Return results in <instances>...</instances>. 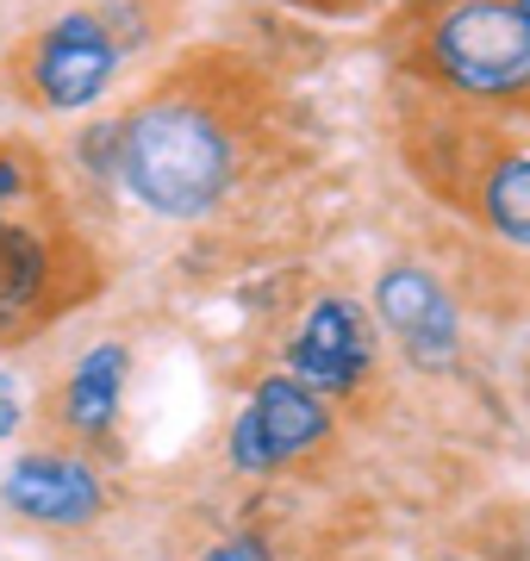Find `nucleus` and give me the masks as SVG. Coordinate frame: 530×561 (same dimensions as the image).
<instances>
[{"label":"nucleus","instance_id":"obj_2","mask_svg":"<svg viewBox=\"0 0 530 561\" xmlns=\"http://www.w3.org/2000/svg\"><path fill=\"white\" fill-rule=\"evenodd\" d=\"M430 69L481 101L530 94V25L511 0H462L430 25Z\"/></svg>","mask_w":530,"mask_h":561},{"label":"nucleus","instance_id":"obj_3","mask_svg":"<svg viewBox=\"0 0 530 561\" xmlns=\"http://www.w3.org/2000/svg\"><path fill=\"white\" fill-rule=\"evenodd\" d=\"M325 431H331V412L319 405L312 387H300L293 375H268V381L256 387L250 412L231 424V461H238L244 474H268V468H281L287 456L325 443Z\"/></svg>","mask_w":530,"mask_h":561},{"label":"nucleus","instance_id":"obj_9","mask_svg":"<svg viewBox=\"0 0 530 561\" xmlns=\"http://www.w3.org/2000/svg\"><path fill=\"white\" fill-rule=\"evenodd\" d=\"M44 294V243L20 225H0V324L32 312Z\"/></svg>","mask_w":530,"mask_h":561},{"label":"nucleus","instance_id":"obj_10","mask_svg":"<svg viewBox=\"0 0 530 561\" xmlns=\"http://www.w3.org/2000/svg\"><path fill=\"white\" fill-rule=\"evenodd\" d=\"M481 213L506 243H530V157L499 162L481 187Z\"/></svg>","mask_w":530,"mask_h":561},{"label":"nucleus","instance_id":"obj_13","mask_svg":"<svg viewBox=\"0 0 530 561\" xmlns=\"http://www.w3.org/2000/svg\"><path fill=\"white\" fill-rule=\"evenodd\" d=\"M13 194H25V169L20 157H0V201H13Z\"/></svg>","mask_w":530,"mask_h":561},{"label":"nucleus","instance_id":"obj_8","mask_svg":"<svg viewBox=\"0 0 530 561\" xmlns=\"http://www.w3.org/2000/svg\"><path fill=\"white\" fill-rule=\"evenodd\" d=\"M119 387H125V350L119 343H101L88 350L82 368L62 387V419L76 424L82 437H106L113 419H119Z\"/></svg>","mask_w":530,"mask_h":561},{"label":"nucleus","instance_id":"obj_7","mask_svg":"<svg viewBox=\"0 0 530 561\" xmlns=\"http://www.w3.org/2000/svg\"><path fill=\"white\" fill-rule=\"evenodd\" d=\"M7 505L25 512L38 524H88L101 512V481L88 461H69V456H25L13 474H7Z\"/></svg>","mask_w":530,"mask_h":561},{"label":"nucleus","instance_id":"obj_14","mask_svg":"<svg viewBox=\"0 0 530 561\" xmlns=\"http://www.w3.org/2000/svg\"><path fill=\"white\" fill-rule=\"evenodd\" d=\"M511 7H518V13H525V25H530V0H511Z\"/></svg>","mask_w":530,"mask_h":561},{"label":"nucleus","instance_id":"obj_5","mask_svg":"<svg viewBox=\"0 0 530 561\" xmlns=\"http://www.w3.org/2000/svg\"><path fill=\"white\" fill-rule=\"evenodd\" d=\"M368 356H375V337H368L362 306L344 294H325L293 337V381L312 393H349L362 381Z\"/></svg>","mask_w":530,"mask_h":561},{"label":"nucleus","instance_id":"obj_1","mask_svg":"<svg viewBox=\"0 0 530 561\" xmlns=\"http://www.w3.org/2000/svg\"><path fill=\"white\" fill-rule=\"evenodd\" d=\"M231 138L206 106L157 101L119 125V175L131 201L163 219H200L231 187Z\"/></svg>","mask_w":530,"mask_h":561},{"label":"nucleus","instance_id":"obj_11","mask_svg":"<svg viewBox=\"0 0 530 561\" xmlns=\"http://www.w3.org/2000/svg\"><path fill=\"white\" fill-rule=\"evenodd\" d=\"M200 561H275V556H268V549H263L256 537H224L219 549H206Z\"/></svg>","mask_w":530,"mask_h":561},{"label":"nucleus","instance_id":"obj_12","mask_svg":"<svg viewBox=\"0 0 530 561\" xmlns=\"http://www.w3.org/2000/svg\"><path fill=\"white\" fill-rule=\"evenodd\" d=\"M13 431H20V387L0 375V437H13Z\"/></svg>","mask_w":530,"mask_h":561},{"label":"nucleus","instance_id":"obj_4","mask_svg":"<svg viewBox=\"0 0 530 561\" xmlns=\"http://www.w3.org/2000/svg\"><path fill=\"white\" fill-rule=\"evenodd\" d=\"M119 69V44L94 13H69L32 44V88L50 106H88L106 94V81Z\"/></svg>","mask_w":530,"mask_h":561},{"label":"nucleus","instance_id":"obj_6","mask_svg":"<svg viewBox=\"0 0 530 561\" xmlns=\"http://www.w3.org/2000/svg\"><path fill=\"white\" fill-rule=\"evenodd\" d=\"M375 306H381L388 331L418 368H449L456 362V306L425 268H388L381 287H375Z\"/></svg>","mask_w":530,"mask_h":561}]
</instances>
